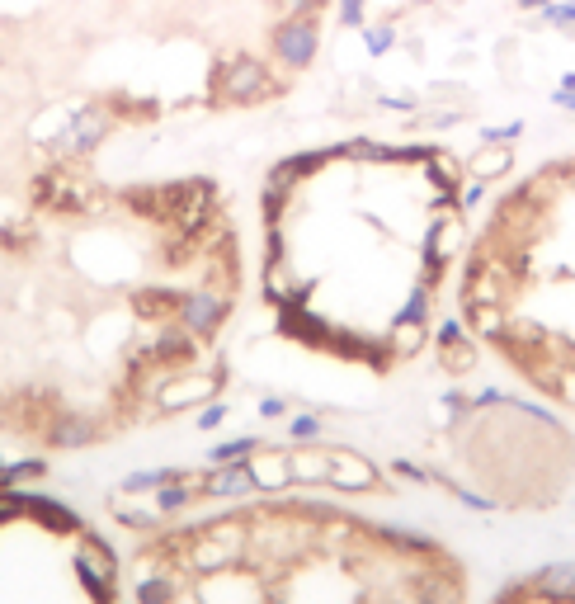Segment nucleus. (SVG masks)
Wrapping results in <instances>:
<instances>
[{
    "label": "nucleus",
    "mask_w": 575,
    "mask_h": 604,
    "mask_svg": "<svg viewBox=\"0 0 575 604\" xmlns=\"http://www.w3.org/2000/svg\"><path fill=\"white\" fill-rule=\"evenodd\" d=\"M458 156L349 137L283 156L260 185V298L283 340L368 373L434 340L472 251Z\"/></svg>",
    "instance_id": "obj_1"
},
{
    "label": "nucleus",
    "mask_w": 575,
    "mask_h": 604,
    "mask_svg": "<svg viewBox=\"0 0 575 604\" xmlns=\"http://www.w3.org/2000/svg\"><path fill=\"white\" fill-rule=\"evenodd\" d=\"M128 604H472L448 543L307 496L236 501L132 548Z\"/></svg>",
    "instance_id": "obj_2"
},
{
    "label": "nucleus",
    "mask_w": 575,
    "mask_h": 604,
    "mask_svg": "<svg viewBox=\"0 0 575 604\" xmlns=\"http://www.w3.org/2000/svg\"><path fill=\"white\" fill-rule=\"evenodd\" d=\"M0 604H128V576L71 505L0 491Z\"/></svg>",
    "instance_id": "obj_3"
},
{
    "label": "nucleus",
    "mask_w": 575,
    "mask_h": 604,
    "mask_svg": "<svg viewBox=\"0 0 575 604\" xmlns=\"http://www.w3.org/2000/svg\"><path fill=\"white\" fill-rule=\"evenodd\" d=\"M279 85L264 71V62H255L250 52H231L217 57V67L208 71V100L217 109H236V104H264Z\"/></svg>",
    "instance_id": "obj_4"
},
{
    "label": "nucleus",
    "mask_w": 575,
    "mask_h": 604,
    "mask_svg": "<svg viewBox=\"0 0 575 604\" xmlns=\"http://www.w3.org/2000/svg\"><path fill=\"white\" fill-rule=\"evenodd\" d=\"M486 604H575V567H547L505 586Z\"/></svg>",
    "instance_id": "obj_5"
},
{
    "label": "nucleus",
    "mask_w": 575,
    "mask_h": 604,
    "mask_svg": "<svg viewBox=\"0 0 575 604\" xmlns=\"http://www.w3.org/2000/svg\"><path fill=\"white\" fill-rule=\"evenodd\" d=\"M316 43H321V34H316V19H307V15H288L279 29H274V57H279L288 71L307 67L316 57Z\"/></svg>",
    "instance_id": "obj_6"
},
{
    "label": "nucleus",
    "mask_w": 575,
    "mask_h": 604,
    "mask_svg": "<svg viewBox=\"0 0 575 604\" xmlns=\"http://www.w3.org/2000/svg\"><path fill=\"white\" fill-rule=\"evenodd\" d=\"M359 34H363V48L373 52V57H382V52L396 43V29H392V24H363Z\"/></svg>",
    "instance_id": "obj_7"
},
{
    "label": "nucleus",
    "mask_w": 575,
    "mask_h": 604,
    "mask_svg": "<svg viewBox=\"0 0 575 604\" xmlns=\"http://www.w3.org/2000/svg\"><path fill=\"white\" fill-rule=\"evenodd\" d=\"M510 166V151H481V156H472V175L477 180H491V175H500V170Z\"/></svg>",
    "instance_id": "obj_8"
},
{
    "label": "nucleus",
    "mask_w": 575,
    "mask_h": 604,
    "mask_svg": "<svg viewBox=\"0 0 575 604\" xmlns=\"http://www.w3.org/2000/svg\"><path fill=\"white\" fill-rule=\"evenodd\" d=\"M543 19H547V24H557V29H575V0H561V5H552V0H547Z\"/></svg>",
    "instance_id": "obj_9"
},
{
    "label": "nucleus",
    "mask_w": 575,
    "mask_h": 604,
    "mask_svg": "<svg viewBox=\"0 0 575 604\" xmlns=\"http://www.w3.org/2000/svg\"><path fill=\"white\" fill-rule=\"evenodd\" d=\"M340 24L345 29H363L368 24V0H340Z\"/></svg>",
    "instance_id": "obj_10"
},
{
    "label": "nucleus",
    "mask_w": 575,
    "mask_h": 604,
    "mask_svg": "<svg viewBox=\"0 0 575 604\" xmlns=\"http://www.w3.org/2000/svg\"><path fill=\"white\" fill-rule=\"evenodd\" d=\"M283 5H288V15H307V19H312L326 0H283Z\"/></svg>",
    "instance_id": "obj_11"
},
{
    "label": "nucleus",
    "mask_w": 575,
    "mask_h": 604,
    "mask_svg": "<svg viewBox=\"0 0 575 604\" xmlns=\"http://www.w3.org/2000/svg\"><path fill=\"white\" fill-rule=\"evenodd\" d=\"M547 0H519V10H543Z\"/></svg>",
    "instance_id": "obj_12"
},
{
    "label": "nucleus",
    "mask_w": 575,
    "mask_h": 604,
    "mask_svg": "<svg viewBox=\"0 0 575 604\" xmlns=\"http://www.w3.org/2000/svg\"><path fill=\"white\" fill-rule=\"evenodd\" d=\"M571 109H575V104H571Z\"/></svg>",
    "instance_id": "obj_13"
}]
</instances>
